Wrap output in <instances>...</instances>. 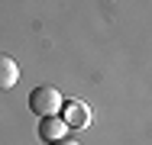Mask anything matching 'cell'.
Returning a JSON list of instances; mask_svg holds the SVG:
<instances>
[{"instance_id":"cell-1","label":"cell","mask_w":152,"mask_h":145,"mask_svg":"<svg viewBox=\"0 0 152 145\" xmlns=\"http://www.w3.org/2000/svg\"><path fill=\"white\" fill-rule=\"evenodd\" d=\"M29 110L39 119H45V116H58L61 110V90L58 87H52V84H42V87H36L29 94Z\"/></svg>"},{"instance_id":"cell-2","label":"cell","mask_w":152,"mask_h":145,"mask_svg":"<svg viewBox=\"0 0 152 145\" xmlns=\"http://www.w3.org/2000/svg\"><path fill=\"white\" fill-rule=\"evenodd\" d=\"M65 126H75V129H88L91 126V107L81 103V100H71L65 107Z\"/></svg>"},{"instance_id":"cell-3","label":"cell","mask_w":152,"mask_h":145,"mask_svg":"<svg viewBox=\"0 0 152 145\" xmlns=\"http://www.w3.org/2000/svg\"><path fill=\"white\" fill-rule=\"evenodd\" d=\"M65 132H68V126H65V119H58V116H45L39 123V139L42 142H58V139H65Z\"/></svg>"},{"instance_id":"cell-4","label":"cell","mask_w":152,"mask_h":145,"mask_svg":"<svg viewBox=\"0 0 152 145\" xmlns=\"http://www.w3.org/2000/svg\"><path fill=\"white\" fill-rule=\"evenodd\" d=\"M16 81H20V65H16L10 55H3V52H0V90L16 87Z\"/></svg>"},{"instance_id":"cell-5","label":"cell","mask_w":152,"mask_h":145,"mask_svg":"<svg viewBox=\"0 0 152 145\" xmlns=\"http://www.w3.org/2000/svg\"><path fill=\"white\" fill-rule=\"evenodd\" d=\"M49 145H81V142H71V139H58V142H49Z\"/></svg>"}]
</instances>
